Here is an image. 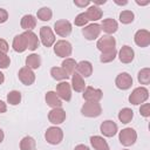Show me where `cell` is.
Listing matches in <instances>:
<instances>
[{"mask_svg":"<svg viewBox=\"0 0 150 150\" xmlns=\"http://www.w3.org/2000/svg\"><path fill=\"white\" fill-rule=\"evenodd\" d=\"M149 97V91L145 87H137L132 90V93L129 95V102L134 105H138L141 103H144Z\"/></svg>","mask_w":150,"mask_h":150,"instance_id":"1","label":"cell"},{"mask_svg":"<svg viewBox=\"0 0 150 150\" xmlns=\"http://www.w3.org/2000/svg\"><path fill=\"white\" fill-rule=\"evenodd\" d=\"M118 139H120V142H121L122 145L130 146V145L135 144V142L137 139V132L132 128H124V129H122L120 131Z\"/></svg>","mask_w":150,"mask_h":150,"instance_id":"2","label":"cell"},{"mask_svg":"<svg viewBox=\"0 0 150 150\" xmlns=\"http://www.w3.org/2000/svg\"><path fill=\"white\" fill-rule=\"evenodd\" d=\"M45 138L46 141L52 144V145H56V144H60L61 141L63 139V131L61 128H57V127H50L46 130L45 132Z\"/></svg>","mask_w":150,"mask_h":150,"instance_id":"3","label":"cell"},{"mask_svg":"<svg viewBox=\"0 0 150 150\" xmlns=\"http://www.w3.org/2000/svg\"><path fill=\"white\" fill-rule=\"evenodd\" d=\"M81 114L86 117H98L102 114V107L98 102H86L81 108Z\"/></svg>","mask_w":150,"mask_h":150,"instance_id":"4","label":"cell"},{"mask_svg":"<svg viewBox=\"0 0 150 150\" xmlns=\"http://www.w3.org/2000/svg\"><path fill=\"white\" fill-rule=\"evenodd\" d=\"M73 52V47H71V43L67 40H59L56 41L55 46H54V53L56 54V56L59 57H68L70 56Z\"/></svg>","mask_w":150,"mask_h":150,"instance_id":"5","label":"cell"},{"mask_svg":"<svg viewBox=\"0 0 150 150\" xmlns=\"http://www.w3.org/2000/svg\"><path fill=\"white\" fill-rule=\"evenodd\" d=\"M54 29H55V33L62 38H66L68 36L70 33H71V23L66 20V19H61V20H57L55 21L54 23Z\"/></svg>","mask_w":150,"mask_h":150,"instance_id":"6","label":"cell"},{"mask_svg":"<svg viewBox=\"0 0 150 150\" xmlns=\"http://www.w3.org/2000/svg\"><path fill=\"white\" fill-rule=\"evenodd\" d=\"M40 39L45 47H47V48L50 47L55 42V35H54L52 28L48 26H42L40 28Z\"/></svg>","mask_w":150,"mask_h":150,"instance_id":"7","label":"cell"},{"mask_svg":"<svg viewBox=\"0 0 150 150\" xmlns=\"http://www.w3.org/2000/svg\"><path fill=\"white\" fill-rule=\"evenodd\" d=\"M102 96V90L94 87H86V89L83 90V98L86 100V102H98Z\"/></svg>","mask_w":150,"mask_h":150,"instance_id":"8","label":"cell"},{"mask_svg":"<svg viewBox=\"0 0 150 150\" xmlns=\"http://www.w3.org/2000/svg\"><path fill=\"white\" fill-rule=\"evenodd\" d=\"M134 40L138 47H148L150 45V32L146 29H139L135 33Z\"/></svg>","mask_w":150,"mask_h":150,"instance_id":"9","label":"cell"},{"mask_svg":"<svg viewBox=\"0 0 150 150\" xmlns=\"http://www.w3.org/2000/svg\"><path fill=\"white\" fill-rule=\"evenodd\" d=\"M19 80L25 84V86H30L34 83L35 81V74L33 73V70L28 67H22L19 73H18Z\"/></svg>","mask_w":150,"mask_h":150,"instance_id":"10","label":"cell"},{"mask_svg":"<svg viewBox=\"0 0 150 150\" xmlns=\"http://www.w3.org/2000/svg\"><path fill=\"white\" fill-rule=\"evenodd\" d=\"M115 84L121 90H127L132 86V77L128 73H121L116 76Z\"/></svg>","mask_w":150,"mask_h":150,"instance_id":"11","label":"cell"},{"mask_svg":"<svg viewBox=\"0 0 150 150\" xmlns=\"http://www.w3.org/2000/svg\"><path fill=\"white\" fill-rule=\"evenodd\" d=\"M56 95L63 100V101H70L71 98V88H70V84L67 82V81H63V82H60L57 86H56Z\"/></svg>","mask_w":150,"mask_h":150,"instance_id":"12","label":"cell"},{"mask_svg":"<svg viewBox=\"0 0 150 150\" xmlns=\"http://www.w3.org/2000/svg\"><path fill=\"white\" fill-rule=\"evenodd\" d=\"M100 131L105 137H114L117 134V124L114 121H110V120L103 121L100 125Z\"/></svg>","mask_w":150,"mask_h":150,"instance_id":"13","label":"cell"},{"mask_svg":"<svg viewBox=\"0 0 150 150\" xmlns=\"http://www.w3.org/2000/svg\"><path fill=\"white\" fill-rule=\"evenodd\" d=\"M82 34L87 40H95L101 34V26L98 23H91L82 29Z\"/></svg>","mask_w":150,"mask_h":150,"instance_id":"14","label":"cell"},{"mask_svg":"<svg viewBox=\"0 0 150 150\" xmlns=\"http://www.w3.org/2000/svg\"><path fill=\"white\" fill-rule=\"evenodd\" d=\"M115 46H116V40H115V38L109 36V35L101 38V39L97 41V43H96L97 49L101 50L102 53H103V52H107V50H110V49H114Z\"/></svg>","mask_w":150,"mask_h":150,"instance_id":"15","label":"cell"},{"mask_svg":"<svg viewBox=\"0 0 150 150\" xmlns=\"http://www.w3.org/2000/svg\"><path fill=\"white\" fill-rule=\"evenodd\" d=\"M48 120L53 124H61L66 120V111L62 108H53L48 114Z\"/></svg>","mask_w":150,"mask_h":150,"instance_id":"16","label":"cell"},{"mask_svg":"<svg viewBox=\"0 0 150 150\" xmlns=\"http://www.w3.org/2000/svg\"><path fill=\"white\" fill-rule=\"evenodd\" d=\"M135 52L130 46H123L118 52V59L122 63H130L134 60Z\"/></svg>","mask_w":150,"mask_h":150,"instance_id":"17","label":"cell"},{"mask_svg":"<svg viewBox=\"0 0 150 150\" xmlns=\"http://www.w3.org/2000/svg\"><path fill=\"white\" fill-rule=\"evenodd\" d=\"M100 26H101V30L105 32L107 34H114L118 29V23L116 22V20H114L111 18L104 19Z\"/></svg>","mask_w":150,"mask_h":150,"instance_id":"18","label":"cell"},{"mask_svg":"<svg viewBox=\"0 0 150 150\" xmlns=\"http://www.w3.org/2000/svg\"><path fill=\"white\" fill-rule=\"evenodd\" d=\"M12 47L15 52L18 53H23L26 49H27V41H26V38L22 34H19L16 35L14 39H13V43H12Z\"/></svg>","mask_w":150,"mask_h":150,"instance_id":"19","label":"cell"},{"mask_svg":"<svg viewBox=\"0 0 150 150\" xmlns=\"http://www.w3.org/2000/svg\"><path fill=\"white\" fill-rule=\"evenodd\" d=\"M25 38H26V41H27V48L30 49V50H35L38 47H39V38L35 33H33L32 30H26L23 33Z\"/></svg>","mask_w":150,"mask_h":150,"instance_id":"20","label":"cell"},{"mask_svg":"<svg viewBox=\"0 0 150 150\" xmlns=\"http://www.w3.org/2000/svg\"><path fill=\"white\" fill-rule=\"evenodd\" d=\"M76 70L82 77H89L93 74V66L89 61H81L76 64Z\"/></svg>","mask_w":150,"mask_h":150,"instance_id":"21","label":"cell"},{"mask_svg":"<svg viewBox=\"0 0 150 150\" xmlns=\"http://www.w3.org/2000/svg\"><path fill=\"white\" fill-rule=\"evenodd\" d=\"M45 100H46V103L52 108H61L62 107V101L56 95L55 91H48L45 96Z\"/></svg>","mask_w":150,"mask_h":150,"instance_id":"22","label":"cell"},{"mask_svg":"<svg viewBox=\"0 0 150 150\" xmlns=\"http://www.w3.org/2000/svg\"><path fill=\"white\" fill-rule=\"evenodd\" d=\"M71 87H73V89H74L75 91H77V93H81V91H83V90L86 89L84 80H83V77H82L80 74L74 73V74L71 75Z\"/></svg>","mask_w":150,"mask_h":150,"instance_id":"23","label":"cell"},{"mask_svg":"<svg viewBox=\"0 0 150 150\" xmlns=\"http://www.w3.org/2000/svg\"><path fill=\"white\" fill-rule=\"evenodd\" d=\"M90 144L95 150H110L108 143L101 136H91L90 137Z\"/></svg>","mask_w":150,"mask_h":150,"instance_id":"24","label":"cell"},{"mask_svg":"<svg viewBox=\"0 0 150 150\" xmlns=\"http://www.w3.org/2000/svg\"><path fill=\"white\" fill-rule=\"evenodd\" d=\"M20 25H21V28H23L25 30H32L36 26V19L32 14H26L22 16Z\"/></svg>","mask_w":150,"mask_h":150,"instance_id":"25","label":"cell"},{"mask_svg":"<svg viewBox=\"0 0 150 150\" xmlns=\"http://www.w3.org/2000/svg\"><path fill=\"white\" fill-rule=\"evenodd\" d=\"M84 13H86L88 20H91V21H97V20H100V19L102 18V15H103L102 9H101L98 6H95V5L90 6V7L87 9V12H84Z\"/></svg>","mask_w":150,"mask_h":150,"instance_id":"26","label":"cell"},{"mask_svg":"<svg viewBox=\"0 0 150 150\" xmlns=\"http://www.w3.org/2000/svg\"><path fill=\"white\" fill-rule=\"evenodd\" d=\"M41 66V57L38 54H30L26 57V67L30 69H38Z\"/></svg>","mask_w":150,"mask_h":150,"instance_id":"27","label":"cell"},{"mask_svg":"<svg viewBox=\"0 0 150 150\" xmlns=\"http://www.w3.org/2000/svg\"><path fill=\"white\" fill-rule=\"evenodd\" d=\"M76 61L74 60V59H70V57H67V59H64L63 60V62H62V69L70 76V75H73L74 73H75V69H76Z\"/></svg>","mask_w":150,"mask_h":150,"instance_id":"28","label":"cell"},{"mask_svg":"<svg viewBox=\"0 0 150 150\" xmlns=\"http://www.w3.org/2000/svg\"><path fill=\"white\" fill-rule=\"evenodd\" d=\"M50 75L56 81H67V79H69V75L61 67H53L50 69Z\"/></svg>","mask_w":150,"mask_h":150,"instance_id":"29","label":"cell"},{"mask_svg":"<svg viewBox=\"0 0 150 150\" xmlns=\"http://www.w3.org/2000/svg\"><path fill=\"white\" fill-rule=\"evenodd\" d=\"M35 139L30 136H25L20 141V150H35Z\"/></svg>","mask_w":150,"mask_h":150,"instance_id":"30","label":"cell"},{"mask_svg":"<svg viewBox=\"0 0 150 150\" xmlns=\"http://www.w3.org/2000/svg\"><path fill=\"white\" fill-rule=\"evenodd\" d=\"M132 117H134V111L130 108H123L118 112V120L124 124L129 123L132 120Z\"/></svg>","mask_w":150,"mask_h":150,"instance_id":"31","label":"cell"},{"mask_svg":"<svg viewBox=\"0 0 150 150\" xmlns=\"http://www.w3.org/2000/svg\"><path fill=\"white\" fill-rule=\"evenodd\" d=\"M116 56H117V50H116V48H114V49L103 52V53L101 54V56H100V61H101L102 63H108V62L114 61Z\"/></svg>","mask_w":150,"mask_h":150,"instance_id":"32","label":"cell"},{"mask_svg":"<svg viewBox=\"0 0 150 150\" xmlns=\"http://www.w3.org/2000/svg\"><path fill=\"white\" fill-rule=\"evenodd\" d=\"M137 80L141 84H149L150 83V68H143L138 71Z\"/></svg>","mask_w":150,"mask_h":150,"instance_id":"33","label":"cell"},{"mask_svg":"<svg viewBox=\"0 0 150 150\" xmlns=\"http://www.w3.org/2000/svg\"><path fill=\"white\" fill-rule=\"evenodd\" d=\"M7 102L12 105H18L21 102V93L18 90H12L7 94Z\"/></svg>","mask_w":150,"mask_h":150,"instance_id":"34","label":"cell"},{"mask_svg":"<svg viewBox=\"0 0 150 150\" xmlns=\"http://www.w3.org/2000/svg\"><path fill=\"white\" fill-rule=\"evenodd\" d=\"M53 16V12L49 7H41L38 11V18L41 21H49Z\"/></svg>","mask_w":150,"mask_h":150,"instance_id":"35","label":"cell"},{"mask_svg":"<svg viewBox=\"0 0 150 150\" xmlns=\"http://www.w3.org/2000/svg\"><path fill=\"white\" fill-rule=\"evenodd\" d=\"M134 19H135V14H134L131 11L125 9V11H122V12L120 13V21H121L122 23H124V25L131 23V22L134 21Z\"/></svg>","mask_w":150,"mask_h":150,"instance_id":"36","label":"cell"},{"mask_svg":"<svg viewBox=\"0 0 150 150\" xmlns=\"http://www.w3.org/2000/svg\"><path fill=\"white\" fill-rule=\"evenodd\" d=\"M88 18H87V15H86V13H80L76 18H75V20H74V23L76 25V26H80V27H84L87 23H88Z\"/></svg>","mask_w":150,"mask_h":150,"instance_id":"37","label":"cell"},{"mask_svg":"<svg viewBox=\"0 0 150 150\" xmlns=\"http://www.w3.org/2000/svg\"><path fill=\"white\" fill-rule=\"evenodd\" d=\"M11 63V59L7 54H0V68L1 69H6L8 68Z\"/></svg>","mask_w":150,"mask_h":150,"instance_id":"38","label":"cell"},{"mask_svg":"<svg viewBox=\"0 0 150 150\" xmlns=\"http://www.w3.org/2000/svg\"><path fill=\"white\" fill-rule=\"evenodd\" d=\"M139 114L143 117H149L150 116V104L149 103H143L139 108Z\"/></svg>","mask_w":150,"mask_h":150,"instance_id":"39","label":"cell"},{"mask_svg":"<svg viewBox=\"0 0 150 150\" xmlns=\"http://www.w3.org/2000/svg\"><path fill=\"white\" fill-rule=\"evenodd\" d=\"M8 49H9V46H8L7 41L4 39H0V54H6L8 52Z\"/></svg>","mask_w":150,"mask_h":150,"instance_id":"40","label":"cell"},{"mask_svg":"<svg viewBox=\"0 0 150 150\" xmlns=\"http://www.w3.org/2000/svg\"><path fill=\"white\" fill-rule=\"evenodd\" d=\"M8 20V13L6 9L0 8V23H4Z\"/></svg>","mask_w":150,"mask_h":150,"instance_id":"41","label":"cell"},{"mask_svg":"<svg viewBox=\"0 0 150 150\" xmlns=\"http://www.w3.org/2000/svg\"><path fill=\"white\" fill-rule=\"evenodd\" d=\"M74 4L75 6H79V7H86L90 5V1L89 0H74Z\"/></svg>","mask_w":150,"mask_h":150,"instance_id":"42","label":"cell"},{"mask_svg":"<svg viewBox=\"0 0 150 150\" xmlns=\"http://www.w3.org/2000/svg\"><path fill=\"white\" fill-rule=\"evenodd\" d=\"M6 110H7V105H6V103H5L4 101L0 100V114L6 112Z\"/></svg>","mask_w":150,"mask_h":150,"instance_id":"43","label":"cell"},{"mask_svg":"<svg viewBox=\"0 0 150 150\" xmlns=\"http://www.w3.org/2000/svg\"><path fill=\"white\" fill-rule=\"evenodd\" d=\"M74 150H90V149H89L87 145H84V144H79V145L75 146Z\"/></svg>","mask_w":150,"mask_h":150,"instance_id":"44","label":"cell"},{"mask_svg":"<svg viewBox=\"0 0 150 150\" xmlns=\"http://www.w3.org/2000/svg\"><path fill=\"white\" fill-rule=\"evenodd\" d=\"M105 2H107V0H94L95 6L96 5H102V4H105Z\"/></svg>","mask_w":150,"mask_h":150,"instance_id":"45","label":"cell"},{"mask_svg":"<svg viewBox=\"0 0 150 150\" xmlns=\"http://www.w3.org/2000/svg\"><path fill=\"white\" fill-rule=\"evenodd\" d=\"M115 4H117V5H127V4H128V1H127V0H123V1L115 0Z\"/></svg>","mask_w":150,"mask_h":150,"instance_id":"46","label":"cell"},{"mask_svg":"<svg viewBox=\"0 0 150 150\" xmlns=\"http://www.w3.org/2000/svg\"><path fill=\"white\" fill-rule=\"evenodd\" d=\"M4 81H5V75L0 71V84H2V83H4Z\"/></svg>","mask_w":150,"mask_h":150,"instance_id":"47","label":"cell"},{"mask_svg":"<svg viewBox=\"0 0 150 150\" xmlns=\"http://www.w3.org/2000/svg\"><path fill=\"white\" fill-rule=\"evenodd\" d=\"M4 137H5V135H4V131L0 129V143L4 141Z\"/></svg>","mask_w":150,"mask_h":150,"instance_id":"48","label":"cell"},{"mask_svg":"<svg viewBox=\"0 0 150 150\" xmlns=\"http://www.w3.org/2000/svg\"><path fill=\"white\" fill-rule=\"evenodd\" d=\"M136 4H137V5H142V6H143V5H148V4H149V1H146V2H141V1L136 0Z\"/></svg>","mask_w":150,"mask_h":150,"instance_id":"49","label":"cell"},{"mask_svg":"<svg viewBox=\"0 0 150 150\" xmlns=\"http://www.w3.org/2000/svg\"><path fill=\"white\" fill-rule=\"evenodd\" d=\"M123 150H128V149H123Z\"/></svg>","mask_w":150,"mask_h":150,"instance_id":"50","label":"cell"}]
</instances>
